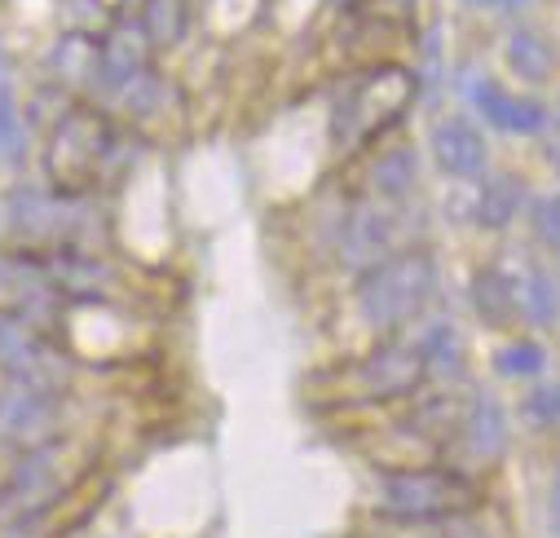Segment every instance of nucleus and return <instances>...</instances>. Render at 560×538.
I'll return each instance as SVG.
<instances>
[{
    "label": "nucleus",
    "mask_w": 560,
    "mask_h": 538,
    "mask_svg": "<svg viewBox=\"0 0 560 538\" xmlns=\"http://www.w3.org/2000/svg\"><path fill=\"white\" fill-rule=\"evenodd\" d=\"M115 151V132L106 124V115L75 106L58 119L54 138H49V177L58 195H89L97 173L106 168Z\"/></svg>",
    "instance_id": "obj_2"
},
{
    "label": "nucleus",
    "mask_w": 560,
    "mask_h": 538,
    "mask_svg": "<svg viewBox=\"0 0 560 538\" xmlns=\"http://www.w3.org/2000/svg\"><path fill=\"white\" fill-rule=\"evenodd\" d=\"M525 309H529L534 323H551L556 318V292H551V283L542 274L525 279Z\"/></svg>",
    "instance_id": "obj_14"
},
{
    "label": "nucleus",
    "mask_w": 560,
    "mask_h": 538,
    "mask_svg": "<svg viewBox=\"0 0 560 538\" xmlns=\"http://www.w3.org/2000/svg\"><path fill=\"white\" fill-rule=\"evenodd\" d=\"M380 507L384 516H397V521H446V516H464L468 507H477V490L472 481L446 468H406V472L384 477Z\"/></svg>",
    "instance_id": "obj_4"
},
{
    "label": "nucleus",
    "mask_w": 560,
    "mask_h": 538,
    "mask_svg": "<svg viewBox=\"0 0 560 538\" xmlns=\"http://www.w3.org/2000/svg\"><path fill=\"white\" fill-rule=\"evenodd\" d=\"M23 142V124H19V102H14V89L0 84V160H14Z\"/></svg>",
    "instance_id": "obj_13"
},
{
    "label": "nucleus",
    "mask_w": 560,
    "mask_h": 538,
    "mask_svg": "<svg viewBox=\"0 0 560 538\" xmlns=\"http://www.w3.org/2000/svg\"><path fill=\"white\" fill-rule=\"evenodd\" d=\"M499 366H503L508 375H529V371L542 366V353H538L534 344H512V349L499 358Z\"/></svg>",
    "instance_id": "obj_15"
},
{
    "label": "nucleus",
    "mask_w": 560,
    "mask_h": 538,
    "mask_svg": "<svg viewBox=\"0 0 560 538\" xmlns=\"http://www.w3.org/2000/svg\"><path fill=\"white\" fill-rule=\"evenodd\" d=\"M477 305H481V314H486L490 323H508L516 296H512V288H508L499 274H481V279H477Z\"/></svg>",
    "instance_id": "obj_12"
},
{
    "label": "nucleus",
    "mask_w": 560,
    "mask_h": 538,
    "mask_svg": "<svg viewBox=\"0 0 560 538\" xmlns=\"http://www.w3.org/2000/svg\"><path fill=\"white\" fill-rule=\"evenodd\" d=\"M433 260L424 252H406V256H388L380 260L358 288V305L366 314L371 327H401L410 314H419V305L433 292Z\"/></svg>",
    "instance_id": "obj_3"
},
{
    "label": "nucleus",
    "mask_w": 560,
    "mask_h": 538,
    "mask_svg": "<svg viewBox=\"0 0 560 538\" xmlns=\"http://www.w3.org/2000/svg\"><path fill=\"white\" fill-rule=\"evenodd\" d=\"M58 411H62L58 393L10 384L5 393H0V442H10L19 451L54 442L58 437Z\"/></svg>",
    "instance_id": "obj_6"
},
{
    "label": "nucleus",
    "mask_w": 560,
    "mask_h": 538,
    "mask_svg": "<svg viewBox=\"0 0 560 538\" xmlns=\"http://www.w3.org/2000/svg\"><path fill=\"white\" fill-rule=\"evenodd\" d=\"M547 516H551V529H556V538H560V472H556V481H551V499H547Z\"/></svg>",
    "instance_id": "obj_17"
},
{
    "label": "nucleus",
    "mask_w": 560,
    "mask_h": 538,
    "mask_svg": "<svg viewBox=\"0 0 560 538\" xmlns=\"http://www.w3.org/2000/svg\"><path fill=\"white\" fill-rule=\"evenodd\" d=\"M529 416H538L542 424H560V384L538 388V393L529 397Z\"/></svg>",
    "instance_id": "obj_16"
},
{
    "label": "nucleus",
    "mask_w": 560,
    "mask_h": 538,
    "mask_svg": "<svg viewBox=\"0 0 560 538\" xmlns=\"http://www.w3.org/2000/svg\"><path fill=\"white\" fill-rule=\"evenodd\" d=\"M186 32V0H142V36L151 45H177Z\"/></svg>",
    "instance_id": "obj_9"
},
{
    "label": "nucleus",
    "mask_w": 560,
    "mask_h": 538,
    "mask_svg": "<svg viewBox=\"0 0 560 538\" xmlns=\"http://www.w3.org/2000/svg\"><path fill=\"white\" fill-rule=\"evenodd\" d=\"M0 371L10 375V384L62 393V384L71 375V362L49 344L45 331L14 318L10 309H0Z\"/></svg>",
    "instance_id": "obj_5"
},
{
    "label": "nucleus",
    "mask_w": 560,
    "mask_h": 538,
    "mask_svg": "<svg viewBox=\"0 0 560 538\" xmlns=\"http://www.w3.org/2000/svg\"><path fill=\"white\" fill-rule=\"evenodd\" d=\"M142 62H147V40L132 27H115L106 36V45L97 49V75L106 80V89L132 84L137 75H142Z\"/></svg>",
    "instance_id": "obj_8"
},
{
    "label": "nucleus",
    "mask_w": 560,
    "mask_h": 538,
    "mask_svg": "<svg viewBox=\"0 0 560 538\" xmlns=\"http://www.w3.org/2000/svg\"><path fill=\"white\" fill-rule=\"evenodd\" d=\"M54 67H58L62 84H80V80L97 75V45L89 36H67L62 49L54 54Z\"/></svg>",
    "instance_id": "obj_11"
},
{
    "label": "nucleus",
    "mask_w": 560,
    "mask_h": 538,
    "mask_svg": "<svg viewBox=\"0 0 560 538\" xmlns=\"http://www.w3.org/2000/svg\"><path fill=\"white\" fill-rule=\"evenodd\" d=\"M424 353H415L406 344H388V349H375L362 366H358V379H362V397H397V393H410L419 379H424Z\"/></svg>",
    "instance_id": "obj_7"
},
{
    "label": "nucleus",
    "mask_w": 560,
    "mask_h": 538,
    "mask_svg": "<svg viewBox=\"0 0 560 538\" xmlns=\"http://www.w3.org/2000/svg\"><path fill=\"white\" fill-rule=\"evenodd\" d=\"M80 477H84V468L75 464V451L67 437L23 451V459L14 464L5 486H0V525L49 516L80 486Z\"/></svg>",
    "instance_id": "obj_1"
},
{
    "label": "nucleus",
    "mask_w": 560,
    "mask_h": 538,
    "mask_svg": "<svg viewBox=\"0 0 560 538\" xmlns=\"http://www.w3.org/2000/svg\"><path fill=\"white\" fill-rule=\"evenodd\" d=\"M464 433H468L477 455H486V459L499 455L503 451V411L494 407V401H477L472 416L464 420Z\"/></svg>",
    "instance_id": "obj_10"
}]
</instances>
